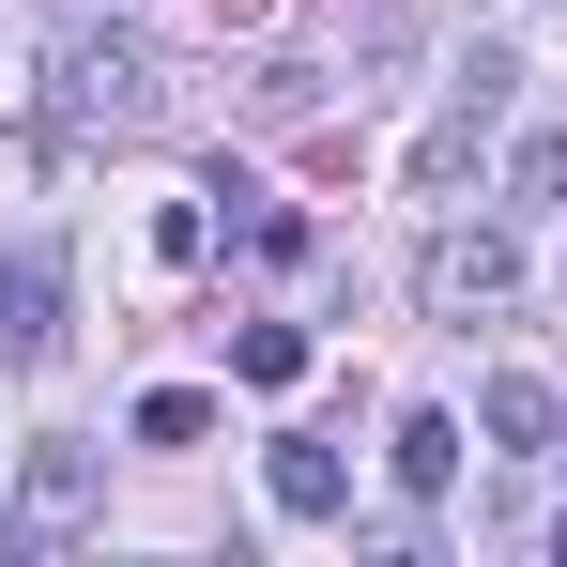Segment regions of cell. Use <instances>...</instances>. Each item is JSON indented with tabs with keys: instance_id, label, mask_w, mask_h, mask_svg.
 <instances>
[{
	"instance_id": "obj_1",
	"label": "cell",
	"mask_w": 567,
	"mask_h": 567,
	"mask_svg": "<svg viewBox=\"0 0 567 567\" xmlns=\"http://www.w3.org/2000/svg\"><path fill=\"white\" fill-rule=\"evenodd\" d=\"M138 107H154V62H138V47H123V31H78V47H62V93H47V123H62V138H93V123H138Z\"/></svg>"
},
{
	"instance_id": "obj_2",
	"label": "cell",
	"mask_w": 567,
	"mask_h": 567,
	"mask_svg": "<svg viewBox=\"0 0 567 567\" xmlns=\"http://www.w3.org/2000/svg\"><path fill=\"white\" fill-rule=\"evenodd\" d=\"M506 78H522V62H506V47H475L461 78H445V123H430V138H414V185H461V169H475V138H491V123H506Z\"/></svg>"
},
{
	"instance_id": "obj_3",
	"label": "cell",
	"mask_w": 567,
	"mask_h": 567,
	"mask_svg": "<svg viewBox=\"0 0 567 567\" xmlns=\"http://www.w3.org/2000/svg\"><path fill=\"white\" fill-rule=\"evenodd\" d=\"M506 291H522V246H506V230H445V246H430V307H445V322L506 307Z\"/></svg>"
},
{
	"instance_id": "obj_4",
	"label": "cell",
	"mask_w": 567,
	"mask_h": 567,
	"mask_svg": "<svg viewBox=\"0 0 567 567\" xmlns=\"http://www.w3.org/2000/svg\"><path fill=\"white\" fill-rule=\"evenodd\" d=\"M93 522V445H31V506H16V553H62Z\"/></svg>"
},
{
	"instance_id": "obj_5",
	"label": "cell",
	"mask_w": 567,
	"mask_h": 567,
	"mask_svg": "<svg viewBox=\"0 0 567 567\" xmlns=\"http://www.w3.org/2000/svg\"><path fill=\"white\" fill-rule=\"evenodd\" d=\"M0 353H16V369H47V353H62V261H47V246H31V261H0Z\"/></svg>"
},
{
	"instance_id": "obj_6",
	"label": "cell",
	"mask_w": 567,
	"mask_h": 567,
	"mask_svg": "<svg viewBox=\"0 0 567 567\" xmlns=\"http://www.w3.org/2000/svg\"><path fill=\"white\" fill-rule=\"evenodd\" d=\"M261 491H277V522H338V506H353L338 445H277V475H261Z\"/></svg>"
},
{
	"instance_id": "obj_7",
	"label": "cell",
	"mask_w": 567,
	"mask_h": 567,
	"mask_svg": "<svg viewBox=\"0 0 567 567\" xmlns=\"http://www.w3.org/2000/svg\"><path fill=\"white\" fill-rule=\"evenodd\" d=\"M383 461H399V491L430 506V491L461 475V414H399V445H383Z\"/></svg>"
},
{
	"instance_id": "obj_8",
	"label": "cell",
	"mask_w": 567,
	"mask_h": 567,
	"mask_svg": "<svg viewBox=\"0 0 567 567\" xmlns=\"http://www.w3.org/2000/svg\"><path fill=\"white\" fill-rule=\"evenodd\" d=\"M475 414H491V445H522V461L553 445V383H537V369H506L491 399H475Z\"/></svg>"
},
{
	"instance_id": "obj_9",
	"label": "cell",
	"mask_w": 567,
	"mask_h": 567,
	"mask_svg": "<svg viewBox=\"0 0 567 567\" xmlns=\"http://www.w3.org/2000/svg\"><path fill=\"white\" fill-rule=\"evenodd\" d=\"M230 369L277 399V383H307V338H291V322H246V338H230Z\"/></svg>"
},
{
	"instance_id": "obj_10",
	"label": "cell",
	"mask_w": 567,
	"mask_h": 567,
	"mask_svg": "<svg viewBox=\"0 0 567 567\" xmlns=\"http://www.w3.org/2000/svg\"><path fill=\"white\" fill-rule=\"evenodd\" d=\"M199 430H215L199 383H154V399H138V445H199Z\"/></svg>"
},
{
	"instance_id": "obj_11",
	"label": "cell",
	"mask_w": 567,
	"mask_h": 567,
	"mask_svg": "<svg viewBox=\"0 0 567 567\" xmlns=\"http://www.w3.org/2000/svg\"><path fill=\"white\" fill-rule=\"evenodd\" d=\"M506 199H567V123H537V138H522V169H506Z\"/></svg>"
}]
</instances>
